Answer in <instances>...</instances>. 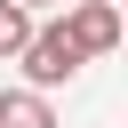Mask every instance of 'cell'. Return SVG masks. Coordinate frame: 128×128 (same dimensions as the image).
<instances>
[{"label":"cell","instance_id":"277c9868","mask_svg":"<svg viewBox=\"0 0 128 128\" xmlns=\"http://www.w3.org/2000/svg\"><path fill=\"white\" fill-rule=\"evenodd\" d=\"M24 40H32V8L24 0H0V56H16Z\"/></svg>","mask_w":128,"mask_h":128},{"label":"cell","instance_id":"7a4b0ae2","mask_svg":"<svg viewBox=\"0 0 128 128\" xmlns=\"http://www.w3.org/2000/svg\"><path fill=\"white\" fill-rule=\"evenodd\" d=\"M64 32L80 40V56H112V48L128 40V24H120V8H112V0H72Z\"/></svg>","mask_w":128,"mask_h":128},{"label":"cell","instance_id":"6da1fadb","mask_svg":"<svg viewBox=\"0 0 128 128\" xmlns=\"http://www.w3.org/2000/svg\"><path fill=\"white\" fill-rule=\"evenodd\" d=\"M16 64H24V80H32V88H64L88 56H80V40H72L64 24H32V40L16 48Z\"/></svg>","mask_w":128,"mask_h":128},{"label":"cell","instance_id":"3957f363","mask_svg":"<svg viewBox=\"0 0 128 128\" xmlns=\"http://www.w3.org/2000/svg\"><path fill=\"white\" fill-rule=\"evenodd\" d=\"M0 128H56V112H48L40 88H8L0 96Z\"/></svg>","mask_w":128,"mask_h":128},{"label":"cell","instance_id":"5b68a950","mask_svg":"<svg viewBox=\"0 0 128 128\" xmlns=\"http://www.w3.org/2000/svg\"><path fill=\"white\" fill-rule=\"evenodd\" d=\"M24 8H48V0H24Z\"/></svg>","mask_w":128,"mask_h":128},{"label":"cell","instance_id":"8992f818","mask_svg":"<svg viewBox=\"0 0 128 128\" xmlns=\"http://www.w3.org/2000/svg\"><path fill=\"white\" fill-rule=\"evenodd\" d=\"M120 24H128V16H120Z\"/></svg>","mask_w":128,"mask_h":128}]
</instances>
